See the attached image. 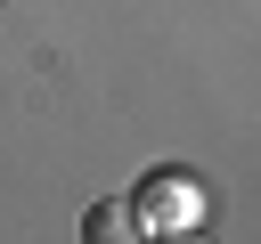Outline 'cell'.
<instances>
[{
    "mask_svg": "<svg viewBox=\"0 0 261 244\" xmlns=\"http://www.w3.org/2000/svg\"><path fill=\"white\" fill-rule=\"evenodd\" d=\"M163 244H204V236H163Z\"/></svg>",
    "mask_w": 261,
    "mask_h": 244,
    "instance_id": "cell-3",
    "label": "cell"
},
{
    "mask_svg": "<svg viewBox=\"0 0 261 244\" xmlns=\"http://www.w3.org/2000/svg\"><path fill=\"white\" fill-rule=\"evenodd\" d=\"M130 211H139V236H196L204 228V187L188 179V171H147L139 187H130Z\"/></svg>",
    "mask_w": 261,
    "mask_h": 244,
    "instance_id": "cell-1",
    "label": "cell"
},
{
    "mask_svg": "<svg viewBox=\"0 0 261 244\" xmlns=\"http://www.w3.org/2000/svg\"><path fill=\"white\" fill-rule=\"evenodd\" d=\"M82 244H147V236H139L130 195H98V203L82 211Z\"/></svg>",
    "mask_w": 261,
    "mask_h": 244,
    "instance_id": "cell-2",
    "label": "cell"
}]
</instances>
